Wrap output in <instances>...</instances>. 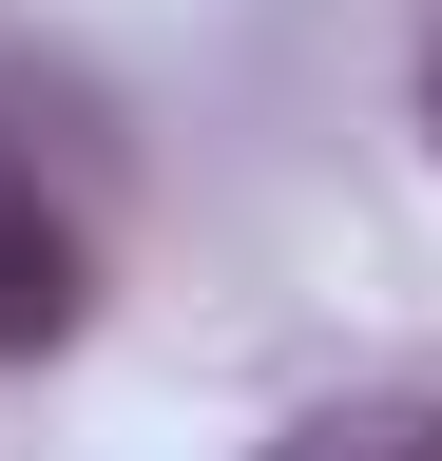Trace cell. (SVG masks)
I'll use <instances>...</instances> for the list:
<instances>
[{"mask_svg": "<svg viewBox=\"0 0 442 461\" xmlns=\"http://www.w3.org/2000/svg\"><path fill=\"white\" fill-rule=\"evenodd\" d=\"M269 461H442V403H423V384H384V403H308Z\"/></svg>", "mask_w": 442, "mask_h": 461, "instance_id": "cell-2", "label": "cell"}, {"mask_svg": "<svg viewBox=\"0 0 442 461\" xmlns=\"http://www.w3.org/2000/svg\"><path fill=\"white\" fill-rule=\"evenodd\" d=\"M59 327H77V230H59V193H39L20 154H0V366H39Z\"/></svg>", "mask_w": 442, "mask_h": 461, "instance_id": "cell-1", "label": "cell"}]
</instances>
